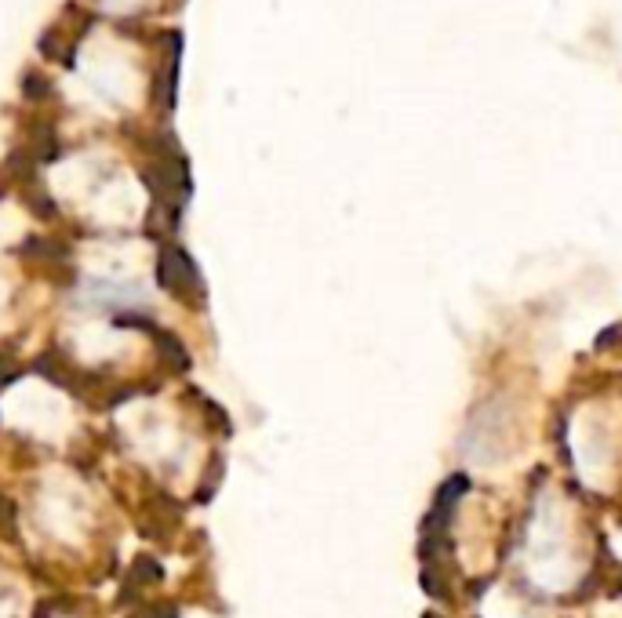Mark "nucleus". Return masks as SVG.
Wrapping results in <instances>:
<instances>
[{
	"label": "nucleus",
	"mask_w": 622,
	"mask_h": 618,
	"mask_svg": "<svg viewBox=\"0 0 622 618\" xmlns=\"http://www.w3.org/2000/svg\"><path fill=\"white\" fill-rule=\"evenodd\" d=\"M22 91H26L30 99H44V95L51 91V84L41 77V73H26V77H22Z\"/></svg>",
	"instance_id": "f03ea898"
},
{
	"label": "nucleus",
	"mask_w": 622,
	"mask_h": 618,
	"mask_svg": "<svg viewBox=\"0 0 622 618\" xmlns=\"http://www.w3.org/2000/svg\"><path fill=\"white\" fill-rule=\"evenodd\" d=\"M161 284L175 295H193L197 291L201 277H197V266L182 248H168L161 255Z\"/></svg>",
	"instance_id": "f257e3e1"
},
{
	"label": "nucleus",
	"mask_w": 622,
	"mask_h": 618,
	"mask_svg": "<svg viewBox=\"0 0 622 618\" xmlns=\"http://www.w3.org/2000/svg\"><path fill=\"white\" fill-rule=\"evenodd\" d=\"M11 513V506H8V499H4V495H0V517H8Z\"/></svg>",
	"instance_id": "20e7f679"
},
{
	"label": "nucleus",
	"mask_w": 622,
	"mask_h": 618,
	"mask_svg": "<svg viewBox=\"0 0 622 618\" xmlns=\"http://www.w3.org/2000/svg\"><path fill=\"white\" fill-rule=\"evenodd\" d=\"M135 618H175V611H168V608H146V611H139Z\"/></svg>",
	"instance_id": "7ed1b4c3"
}]
</instances>
